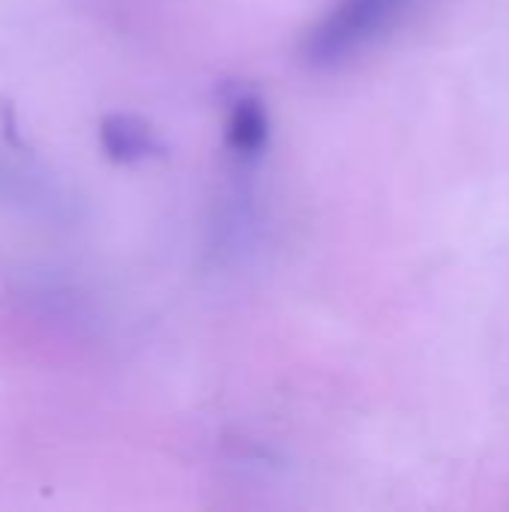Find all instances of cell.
Wrapping results in <instances>:
<instances>
[{
    "label": "cell",
    "mask_w": 509,
    "mask_h": 512,
    "mask_svg": "<svg viewBox=\"0 0 509 512\" xmlns=\"http://www.w3.org/2000/svg\"><path fill=\"white\" fill-rule=\"evenodd\" d=\"M99 144L111 162L132 165L162 153V141L150 129L147 120L135 114H108L99 123Z\"/></svg>",
    "instance_id": "2"
},
{
    "label": "cell",
    "mask_w": 509,
    "mask_h": 512,
    "mask_svg": "<svg viewBox=\"0 0 509 512\" xmlns=\"http://www.w3.org/2000/svg\"><path fill=\"white\" fill-rule=\"evenodd\" d=\"M414 0H336L306 33L303 60L312 69H339L381 42Z\"/></svg>",
    "instance_id": "1"
},
{
    "label": "cell",
    "mask_w": 509,
    "mask_h": 512,
    "mask_svg": "<svg viewBox=\"0 0 509 512\" xmlns=\"http://www.w3.org/2000/svg\"><path fill=\"white\" fill-rule=\"evenodd\" d=\"M270 144V111L267 105L243 93L234 99L228 120H225V147L240 159H258Z\"/></svg>",
    "instance_id": "3"
}]
</instances>
